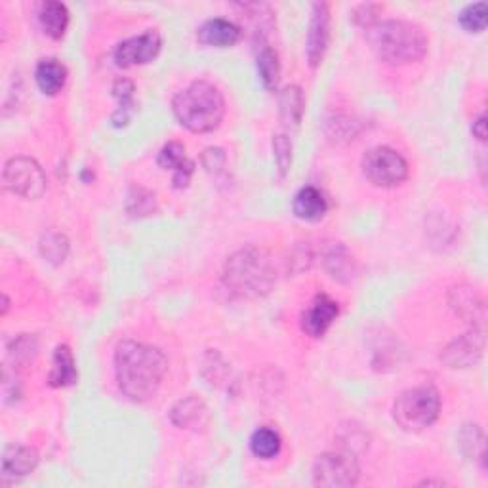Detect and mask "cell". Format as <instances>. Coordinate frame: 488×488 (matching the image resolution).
Wrapping results in <instances>:
<instances>
[{"mask_svg":"<svg viewBox=\"0 0 488 488\" xmlns=\"http://www.w3.org/2000/svg\"><path fill=\"white\" fill-rule=\"evenodd\" d=\"M458 21L461 29L468 33H483L488 23V6L486 3H475L468 4L464 10L460 12Z\"/></svg>","mask_w":488,"mask_h":488,"instance_id":"4dcf8cb0","label":"cell"},{"mask_svg":"<svg viewBox=\"0 0 488 488\" xmlns=\"http://www.w3.org/2000/svg\"><path fill=\"white\" fill-rule=\"evenodd\" d=\"M38 21H41L43 31L54 38V41H60L63 38L65 31L69 28V10L63 3H56V0H48L38 10Z\"/></svg>","mask_w":488,"mask_h":488,"instance_id":"44dd1931","label":"cell"},{"mask_svg":"<svg viewBox=\"0 0 488 488\" xmlns=\"http://www.w3.org/2000/svg\"><path fill=\"white\" fill-rule=\"evenodd\" d=\"M156 210V199L155 193H151L149 189H145L138 183L130 188L128 196H126V212L132 218H145L151 216Z\"/></svg>","mask_w":488,"mask_h":488,"instance_id":"4316f807","label":"cell"},{"mask_svg":"<svg viewBox=\"0 0 488 488\" xmlns=\"http://www.w3.org/2000/svg\"><path fill=\"white\" fill-rule=\"evenodd\" d=\"M368 44L388 65H411L428 54L429 38L420 25L406 20L376 21L366 29Z\"/></svg>","mask_w":488,"mask_h":488,"instance_id":"7a4b0ae2","label":"cell"},{"mask_svg":"<svg viewBox=\"0 0 488 488\" xmlns=\"http://www.w3.org/2000/svg\"><path fill=\"white\" fill-rule=\"evenodd\" d=\"M38 452L33 446L12 444L4 451L3 456V477L18 481L31 475L38 466Z\"/></svg>","mask_w":488,"mask_h":488,"instance_id":"9a60e30c","label":"cell"},{"mask_svg":"<svg viewBox=\"0 0 488 488\" xmlns=\"http://www.w3.org/2000/svg\"><path fill=\"white\" fill-rule=\"evenodd\" d=\"M460 448L469 460H477L484 466V458H486V437L483 429L477 424H466L460 429L458 435Z\"/></svg>","mask_w":488,"mask_h":488,"instance_id":"d4e9b609","label":"cell"},{"mask_svg":"<svg viewBox=\"0 0 488 488\" xmlns=\"http://www.w3.org/2000/svg\"><path fill=\"white\" fill-rule=\"evenodd\" d=\"M324 266L328 273H331L332 279L341 283H349L355 276V273H357V269H355L353 256L348 252V248L341 244H336L331 252L326 254Z\"/></svg>","mask_w":488,"mask_h":488,"instance_id":"603a6c76","label":"cell"},{"mask_svg":"<svg viewBox=\"0 0 488 488\" xmlns=\"http://www.w3.org/2000/svg\"><path fill=\"white\" fill-rule=\"evenodd\" d=\"M196 36H199V41L206 46L229 48L241 41V28L229 20L212 18L201 25Z\"/></svg>","mask_w":488,"mask_h":488,"instance_id":"2e32d148","label":"cell"},{"mask_svg":"<svg viewBox=\"0 0 488 488\" xmlns=\"http://www.w3.org/2000/svg\"><path fill=\"white\" fill-rule=\"evenodd\" d=\"M163 48V36L156 29H148L138 36H130L126 41L118 43L113 60L123 69L136 68V65H148L151 63Z\"/></svg>","mask_w":488,"mask_h":488,"instance_id":"9c48e42d","label":"cell"},{"mask_svg":"<svg viewBox=\"0 0 488 488\" xmlns=\"http://www.w3.org/2000/svg\"><path fill=\"white\" fill-rule=\"evenodd\" d=\"M4 188L21 199H41L46 191V174L31 156L10 158L3 172Z\"/></svg>","mask_w":488,"mask_h":488,"instance_id":"52a82bcc","label":"cell"},{"mask_svg":"<svg viewBox=\"0 0 488 488\" xmlns=\"http://www.w3.org/2000/svg\"><path fill=\"white\" fill-rule=\"evenodd\" d=\"M134 83L128 78H118L113 84V96L118 101V108L111 116V124L115 128H123L130 123V118L136 113V101H134Z\"/></svg>","mask_w":488,"mask_h":488,"instance_id":"7402d4cb","label":"cell"},{"mask_svg":"<svg viewBox=\"0 0 488 488\" xmlns=\"http://www.w3.org/2000/svg\"><path fill=\"white\" fill-rule=\"evenodd\" d=\"M441 416V395L431 386L403 391L393 404V420L404 431H424Z\"/></svg>","mask_w":488,"mask_h":488,"instance_id":"5b68a950","label":"cell"},{"mask_svg":"<svg viewBox=\"0 0 488 488\" xmlns=\"http://www.w3.org/2000/svg\"><path fill=\"white\" fill-rule=\"evenodd\" d=\"M471 132H473V136L477 138L479 141L486 140V116L484 115H479L477 118H475Z\"/></svg>","mask_w":488,"mask_h":488,"instance_id":"d590c367","label":"cell"},{"mask_svg":"<svg viewBox=\"0 0 488 488\" xmlns=\"http://www.w3.org/2000/svg\"><path fill=\"white\" fill-rule=\"evenodd\" d=\"M292 210L296 218L303 221H319L328 212V203L319 189L308 186V188H301L296 193Z\"/></svg>","mask_w":488,"mask_h":488,"instance_id":"ffe728a7","label":"cell"},{"mask_svg":"<svg viewBox=\"0 0 488 488\" xmlns=\"http://www.w3.org/2000/svg\"><path fill=\"white\" fill-rule=\"evenodd\" d=\"M35 81L44 96H58L68 83V68L56 58L41 60L36 63Z\"/></svg>","mask_w":488,"mask_h":488,"instance_id":"ac0fdd59","label":"cell"},{"mask_svg":"<svg viewBox=\"0 0 488 488\" xmlns=\"http://www.w3.org/2000/svg\"><path fill=\"white\" fill-rule=\"evenodd\" d=\"M483 351H484V332L483 328L473 326L469 332L458 336L443 349L441 361L448 368H469L481 361Z\"/></svg>","mask_w":488,"mask_h":488,"instance_id":"8fae6325","label":"cell"},{"mask_svg":"<svg viewBox=\"0 0 488 488\" xmlns=\"http://www.w3.org/2000/svg\"><path fill=\"white\" fill-rule=\"evenodd\" d=\"M8 309H10V300L8 296H3V315H6Z\"/></svg>","mask_w":488,"mask_h":488,"instance_id":"8d00e7d4","label":"cell"},{"mask_svg":"<svg viewBox=\"0 0 488 488\" xmlns=\"http://www.w3.org/2000/svg\"><path fill=\"white\" fill-rule=\"evenodd\" d=\"M363 174L376 188H395L408 178V163L391 148H374L363 156Z\"/></svg>","mask_w":488,"mask_h":488,"instance_id":"8992f818","label":"cell"},{"mask_svg":"<svg viewBox=\"0 0 488 488\" xmlns=\"http://www.w3.org/2000/svg\"><path fill=\"white\" fill-rule=\"evenodd\" d=\"M275 268L266 250L256 246L241 248L228 258L223 269V283L231 294L256 300L269 294L275 286Z\"/></svg>","mask_w":488,"mask_h":488,"instance_id":"3957f363","label":"cell"},{"mask_svg":"<svg viewBox=\"0 0 488 488\" xmlns=\"http://www.w3.org/2000/svg\"><path fill=\"white\" fill-rule=\"evenodd\" d=\"M326 134L332 141H338V143L340 141H349V140H353L355 136L359 134V123L351 121V118H348V116H344V118L336 116L334 121L328 123Z\"/></svg>","mask_w":488,"mask_h":488,"instance_id":"d6a6232c","label":"cell"},{"mask_svg":"<svg viewBox=\"0 0 488 488\" xmlns=\"http://www.w3.org/2000/svg\"><path fill=\"white\" fill-rule=\"evenodd\" d=\"M451 308L461 319L471 323L475 328H481L484 323V301L479 292L471 286H456L451 290Z\"/></svg>","mask_w":488,"mask_h":488,"instance_id":"5bb4252c","label":"cell"},{"mask_svg":"<svg viewBox=\"0 0 488 488\" xmlns=\"http://www.w3.org/2000/svg\"><path fill=\"white\" fill-rule=\"evenodd\" d=\"M303 108H306V101H303V94L298 86H288L283 90L281 94V116L288 126L298 128L303 116Z\"/></svg>","mask_w":488,"mask_h":488,"instance_id":"83f0119b","label":"cell"},{"mask_svg":"<svg viewBox=\"0 0 488 488\" xmlns=\"http://www.w3.org/2000/svg\"><path fill=\"white\" fill-rule=\"evenodd\" d=\"M338 301H334L331 296H315L309 308L301 313V331L311 338H323L338 319Z\"/></svg>","mask_w":488,"mask_h":488,"instance_id":"7c38bea8","label":"cell"},{"mask_svg":"<svg viewBox=\"0 0 488 488\" xmlns=\"http://www.w3.org/2000/svg\"><path fill=\"white\" fill-rule=\"evenodd\" d=\"M258 75L261 84L268 90H276L281 81L279 54L271 46H263L258 54Z\"/></svg>","mask_w":488,"mask_h":488,"instance_id":"484cf974","label":"cell"},{"mask_svg":"<svg viewBox=\"0 0 488 488\" xmlns=\"http://www.w3.org/2000/svg\"><path fill=\"white\" fill-rule=\"evenodd\" d=\"M166 372L168 361L158 348L124 340L115 349L116 384L130 401L145 403L155 397Z\"/></svg>","mask_w":488,"mask_h":488,"instance_id":"6da1fadb","label":"cell"},{"mask_svg":"<svg viewBox=\"0 0 488 488\" xmlns=\"http://www.w3.org/2000/svg\"><path fill=\"white\" fill-rule=\"evenodd\" d=\"M156 163L163 170H172V183L176 189H186L195 172V163L186 155V148L180 141H170L158 151Z\"/></svg>","mask_w":488,"mask_h":488,"instance_id":"4fadbf2b","label":"cell"},{"mask_svg":"<svg viewBox=\"0 0 488 488\" xmlns=\"http://www.w3.org/2000/svg\"><path fill=\"white\" fill-rule=\"evenodd\" d=\"M283 448L281 435L271 428H260L250 437V451L260 460H273Z\"/></svg>","mask_w":488,"mask_h":488,"instance_id":"cb8c5ba5","label":"cell"},{"mask_svg":"<svg viewBox=\"0 0 488 488\" xmlns=\"http://www.w3.org/2000/svg\"><path fill=\"white\" fill-rule=\"evenodd\" d=\"M170 420L180 429H203L208 426L210 418L206 404L199 397H195V395H189V397L178 401L172 406Z\"/></svg>","mask_w":488,"mask_h":488,"instance_id":"e0dca14e","label":"cell"},{"mask_svg":"<svg viewBox=\"0 0 488 488\" xmlns=\"http://www.w3.org/2000/svg\"><path fill=\"white\" fill-rule=\"evenodd\" d=\"M361 469L349 452H326L315 460L313 484L328 488H348L359 483Z\"/></svg>","mask_w":488,"mask_h":488,"instance_id":"ba28073f","label":"cell"},{"mask_svg":"<svg viewBox=\"0 0 488 488\" xmlns=\"http://www.w3.org/2000/svg\"><path fill=\"white\" fill-rule=\"evenodd\" d=\"M273 156L276 170H279V176L286 178L290 172V166H292V141L286 134H276L273 136Z\"/></svg>","mask_w":488,"mask_h":488,"instance_id":"1f68e13d","label":"cell"},{"mask_svg":"<svg viewBox=\"0 0 488 488\" xmlns=\"http://www.w3.org/2000/svg\"><path fill=\"white\" fill-rule=\"evenodd\" d=\"M328 44H331V4L315 3L311 6V20L306 41V56L311 69H316L323 63Z\"/></svg>","mask_w":488,"mask_h":488,"instance_id":"30bf717a","label":"cell"},{"mask_svg":"<svg viewBox=\"0 0 488 488\" xmlns=\"http://www.w3.org/2000/svg\"><path fill=\"white\" fill-rule=\"evenodd\" d=\"M203 166L206 168V172H221L223 166H226V153L220 148H208L203 153Z\"/></svg>","mask_w":488,"mask_h":488,"instance_id":"836d02e7","label":"cell"},{"mask_svg":"<svg viewBox=\"0 0 488 488\" xmlns=\"http://www.w3.org/2000/svg\"><path fill=\"white\" fill-rule=\"evenodd\" d=\"M38 351V341L31 334H21L10 341L8 357L14 364H29Z\"/></svg>","mask_w":488,"mask_h":488,"instance_id":"f546056e","label":"cell"},{"mask_svg":"<svg viewBox=\"0 0 488 488\" xmlns=\"http://www.w3.org/2000/svg\"><path fill=\"white\" fill-rule=\"evenodd\" d=\"M78 380L76 363L69 346H58L52 357V371L48 374V384L52 388H69Z\"/></svg>","mask_w":488,"mask_h":488,"instance_id":"d6986e66","label":"cell"},{"mask_svg":"<svg viewBox=\"0 0 488 488\" xmlns=\"http://www.w3.org/2000/svg\"><path fill=\"white\" fill-rule=\"evenodd\" d=\"M172 111L183 128L195 134H208L221 124L226 100L212 83L195 81L178 92L172 100Z\"/></svg>","mask_w":488,"mask_h":488,"instance_id":"277c9868","label":"cell"},{"mask_svg":"<svg viewBox=\"0 0 488 488\" xmlns=\"http://www.w3.org/2000/svg\"><path fill=\"white\" fill-rule=\"evenodd\" d=\"M378 12H380L378 4H361V6L355 8L353 20L368 29L371 25H374L378 21Z\"/></svg>","mask_w":488,"mask_h":488,"instance_id":"e575fe53","label":"cell"},{"mask_svg":"<svg viewBox=\"0 0 488 488\" xmlns=\"http://www.w3.org/2000/svg\"><path fill=\"white\" fill-rule=\"evenodd\" d=\"M38 250H41V256L52 266H61L69 254V239L61 233H48L43 236Z\"/></svg>","mask_w":488,"mask_h":488,"instance_id":"f1b7e54d","label":"cell"}]
</instances>
